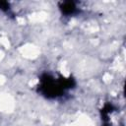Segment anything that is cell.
<instances>
[{"mask_svg": "<svg viewBox=\"0 0 126 126\" xmlns=\"http://www.w3.org/2000/svg\"><path fill=\"white\" fill-rule=\"evenodd\" d=\"M71 87L70 80L67 79H55L53 77L47 76L46 79L42 80L41 91L46 96L56 97L61 95V93H64L66 89Z\"/></svg>", "mask_w": 126, "mask_h": 126, "instance_id": "1", "label": "cell"}, {"mask_svg": "<svg viewBox=\"0 0 126 126\" xmlns=\"http://www.w3.org/2000/svg\"><path fill=\"white\" fill-rule=\"evenodd\" d=\"M60 9L62 10V12L64 14H66V15H72V14H74L76 12L77 7L72 2H65V3H63L62 8H60Z\"/></svg>", "mask_w": 126, "mask_h": 126, "instance_id": "2", "label": "cell"}]
</instances>
